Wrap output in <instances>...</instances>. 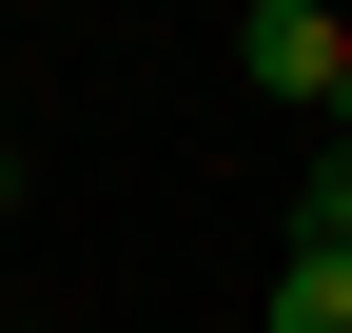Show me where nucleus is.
<instances>
[{
    "label": "nucleus",
    "mask_w": 352,
    "mask_h": 333,
    "mask_svg": "<svg viewBox=\"0 0 352 333\" xmlns=\"http://www.w3.org/2000/svg\"><path fill=\"white\" fill-rule=\"evenodd\" d=\"M294 235H352V157H314V196H294Z\"/></svg>",
    "instance_id": "3"
},
{
    "label": "nucleus",
    "mask_w": 352,
    "mask_h": 333,
    "mask_svg": "<svg viewBox=\"0 0 352 333\" xmlns=\"http://www.w3.org/2000/svg\"><path fill=\"white\" fill-rule=\"evenodd\" d=\"M235 59L274 78V98H314V118L352 98V20H333V0H254V20H235Z\"/></svg>",
    "instance_id": "1"
},
{
    "label": "nucleus",
    "mask_w": 352,
    "mask_h": 333,
    "mask_svg": "<svg viewBox=\"0 0 352 333\" xmlns=\"http://www.w3.org/2000/svg\"><path fill=\"white\" fill-rule=\"evenodd\" d=\"M274 333H352V235H274Z\"/></svg>",
    "instance_id": "2"
}]
</instances>
